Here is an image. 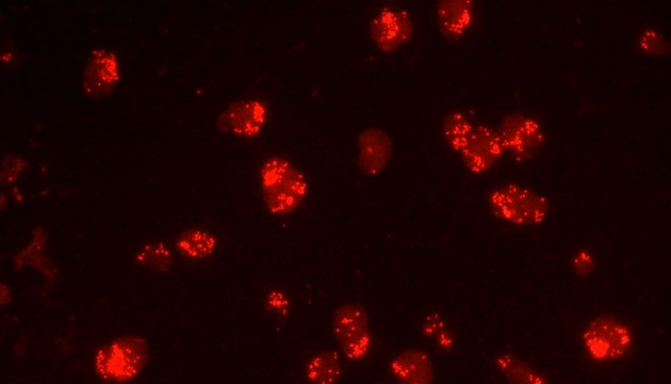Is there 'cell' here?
Segmentation results:
<instances>
[{
	"label": "cell",
	"instance_id": "cell-1",
	"mask_svg": "<svg viewBox=\"0 0 671 384\" xmlns=\"http://www.w3.org/2000/svg\"><path fill=\"white\" fill-rule=\"evenodd\" d=\"M260 185L268 212L286 216L305 200L308 181L304 173L284 157H270L260 168Z\"/></svg>",
	"mask_w": 671,
	"mask_h": 384
},
{
	"label": "cell",
	"instance_id": "cell-2",
	"mask_svg": "<svg viewBox=\"0 0 671 384\" xmlns=\"http://www.w3.org/2000/svg\"><path fill=\"white\" fill-rule=\"evenodd\" d=\"M150 348L139 336H124L104 345L94 357L98 377L110 383L136 379L149 362Z\"/></svg>",
	"mask_w": 671,
	"mask_h": 384
},
{
	"label": "cell",
	"instance_id": "cell-3",
	"mask_svg": "<svg viewBox=\"0 0 671 384\" xmlns=\"http://www.w3.org/2000/svg\"><path fill=\"white\" fill-rule=\"evenodd\" d=\"M490 210L499 219L519 227L538 226L549 214L545 197L518 184H506L489 192Z\"/></svg>",
	"mask_w": 671,
	"mask_h": 384
},
{
	"label": "cell",
	"instance_id": "cell-4",
	"mask_svg": "<svg viewBox=\"0 0 671 384\" xmlns=\"http://www.w3.org/2000/svg\"><path fill=\"white\" fill-rule=\"evenodd\" d=\"M582 341L589 358L596 362H608L628 354L633 336L626 324L613 317L603 316L589 323Z\"/></svg>",
	"mask_w": 671,
	"mask_h": 384
},
{
	"label": "cell",
	"instance_id": "cell-5",
	"mask_svg": "<svg viewBox=\"0 0 671 384\" xmlns=\"http://www.w3.org/2000/svg\"><path fill=\"white\" fill-rule=\"evenodd\" d=\"M333 332L343 352L351 361L364 360L371 350L372 335L367 311L357 303H346L333 316Z\"/></svg>",
	"mask_w": 671,
	"mask_h": 384
},
{
	"label": "cell",
	"instance_id": "cell-6",
	"mask_svg": "<svg viewBox=\"0 0 671 384\" xmlns=\"http://www.w3.org/2000/svg\"><path fill=\"white\" fill-rule=\"evenodd\" d=\"M498 133L504 151L519 163L532 159L546 142L543 126L535 119L519 114L504 117Z\"/></svg>",
	"mask_w": 671,
	"mask_h": 384
},
{
	"label": "cell",
	"instance_id": "cell-7",
	"mask_svg": "<svg viewBox=\"0 0 671 384\" xmlns=\"http://www.w3.org/2000/svg\"><path fill=\"white\" fill-rule=\"evenodd\" d=\"M370 36L382 52H395L412 40L414 23L406 11L384 7L371 21Z\"/></svg>",
	"mask_w": 671,
	"mask_h": 384
},
{
	"label": "cell",
	"instance_id": "cell-8",
	"mask_svg": "<svg viewBox=\"0 0 671 384\" xmlns=\"http://www.w3.org/2000/svg\"><path fill=\"white\" fill-rule=\"evenodd\" d=\"M505 153L498 131L486 125H476L461 156L473 174L492 169Z\"/></svg>",
	"mask_w": 671,
	"mask_h": 384
},
{
	"label": "cell",
	"instance_id": "cell-9",
	"mask_svg": "<svg viewBox=\"0 0 671 384\" xmlns=\"http://www.w3.org/2000/svg\"><path fill=\"white\" fill-rule=\"evenodd\" d=\"M120 78V62L116 54L105 48L92 52L83 76V87L90 98H107L118 86Z\"/></svg>",
	"mask_w": 671,
	"mask_h": 384
},
{
	"label": "cell",
	"instance_id": "cell-10",
	"mask_svg": "<svg viewBox=\"0 0 671 384\" xmlns=\"http://www.w3.org/2000/svg\"><path fill=\"white\" fill-rule=\"evenodd\" d=\"M267 107L259 101L240 102L229 107L219 118L220 132L238 137L257 136L267 120Z\"/></svg>",
	"mask_w": 671,
	"mask_h": 384
},
{
	"label": "cell",
	"instance_id": "cell-11",
	"mask_svg": "<svg viewBox=\"0 0 671 384\" xmlns=\"http://www.w3.org/2000/svg\"><path fill=\"white\" fill-rule=\"evenodd\" d=\"M392 156V142L380 128H367L358 139L359 167L368 176L382 173Z\"/></svg>",
	"mask_w": 671,
	"mask_h": 384
},
{
	"label": "cell",
	"instance_id": "cell-12",
	"mask_svg": "<svg viewBox=\"0 0 671 384\" xmlns=\"http://www.w3.org/2000/svg\"><path fill=\"white\" fill-rule=\"evenodd\" d=\"M389 371L398 382L429 384L433 382V363L428 354L418 349H408L390 361Z\"/></svg>",
	"mask_w": 671,
	"mask_h": 384
},
{
	"label": "cell",
	"instance_id": "cell-13",
	"mask_svg": "<svg viewBox=\"0 0 671 384\" xmlns=\"http://www.w3.org/2000/svg\"><path fill=\"white\" fill-rule=\"evenodd\" d=\"M436 15L441 34L449 40H458L473 23L474 6L468 0H445L437 5Z\"/></svg>",
	"mask_w": 671,
	"mask_h": 384
},
{
	"label": "cell",
	"instance_id": "cell-14",
	"mask_svg": "<svg viewBox=\"0 0 671 384\" xmlns=\"http://www.w3.org/2000/svg\"><path fill=\"white\" fill-rule=\"evenodd\" d=\"M218 246L217 238L210 232L202 229H191L184 232L177 239V250L189 260H203L215 252Z\"/></svg>",
	"mask_w": 671,
	"mask_h": 384
},
{
	"label": "cell",
	"instance_id": "cell-15",
	"mask_svg": "<svg viewBox=\"0 0 671 384\" xmlns=\"http://www.w3.org/2000/svg\"><path fill=\"white\" fill-rule=\"evenodd\" d=\"M341 373V361L334 351L318 352L308 361L306 366V377L312 383H336L339 381Z\"/></svg>",
	"mask_w": 671,
	"mask_h": 384
},
{
	"label": "cell",
	"instance_id": "cell-16",
	"mask_svg": "<svg viewBox=\"0 0 671 384\" xmlns=\"http://www.w3.org/2000/svg\"><path fill=\"white\" fill-rule=\"evenodd\" d=\"M473 122L461 111H451L444 120V136L453 152L461 155L474 130Z\"/></svg>",
	"mask_w": 671,
	"mask_h": 384
},
{
	"label": "cell",
	"instance_id": "cell-17",
	"mask_svg": "<svg viewBox=\"0 0 671 384\" xmlns=\"http://www.w3.org/2000/svg\"><path fill=\"white\" fill-rule=\"evenodd\" d=\"M47 235L42 228L36 230L31 243L16 255L15 263L20 267L25 265L35 267L44 272V275L49 279H54L53 269L48 266L47 260L44 258V248L46 246Z\"/></svg>",
	"mask_w": 671,
	"mask_h": 384
},
{
	"label": "cell",
	"instance_id": "cell-18",
	"mask_svg": "<svg viewBox=\"0 0 671 384\" xmlns=\"http://www.w3.org/2000/svg\"><path fill=\"white\" fill-rule=\"evenodd\" d=\"M136 262L155 271H168L172 266V253L162 243H150L138 250Z\"/></svg>",
	"mask_w": 671,
	"mask_h": 384
},
{
	"label": "cell",
	"instance_id": "cell-19",
	"mask_svg": "<svg viewBox=\"0 0 671 384\" xmlns=\"http://www.w3.org/2000/svg\"><path fill=\"white\" fill-rule=\"evenodd\" d=\"M499 370L511 381L518 383H544L546 382L542 375L523 362L510 355L499 356L496 360Z\"/></svg>",
	"mask_w": 671,
	"mask_h": 384
},
{
	"label": "cell",
	"instance_id": "cell-20",
	"mask_svg": "<svg viewBox=\"0 0 671 384\" xmlns=\"http://www.w3.org/2000/svg\"><path fill=\"white\" fill-rule=\"evenodd\" d=\"M423 333L429 339L436 341L438 347L451 349L453 347V339L450 332L447 330L444 320L437 314H433L425 319L423 324Z\"/></svg>",
	"mask_w": 671,
	"mask_h": 384
},
{
	"label": "cell",
	"instance_id": "cell-21",
	"mask_svg": "<svg viewBox=\"0 0 671 384\" xmlns=\"http://www.w3.org/2000/svg\"><path fill=\"white\" fill-rule=\"evenodd\" d=\"M638 46L641 50L651 55H663L667 51L665 39L659 32L653 29H646L638 39Z\"/></svg>",
	"mask_w": 671,
	"mask_h": 384
},
{
	"label": "cell",
	"instance_id": "cell-22",
	"mask_svg": "<svg viewBox=\"0 0 671 384\" xmlns=\"http://www.w3.org/2000/svg\"><path fill=\"white\" fill-rule=\"evenodd\" d=\"M23 159L15 156H7L3 164L2 178L6 183L14 182L18 179L19 173L25 169Z\"/></svg>",
	"mask_w": 671,
	"mask_h": 384
},
{
	"label": "cell",
	"instance_id": "cell-23",
	"mask_svg": "<svg viewBox=\"0 0 671 384\" xmlns=\"http://www.w3.org/2000/svg\"><path fill=\"white\" fill-rule=\"evenodd\" d=\"M274 296H270V303H272V306L282 312H286L289 308V302L287 298L283 294H273Z\"/></svg>",
	"mask_w": 671,
	"mask_h": 384
},
{
	"label": "cell",
	"instance_id": "cell-24",
	"mask_svg": "<svg viewBox=\"0 0 671 384\" xmlns=\"http://www.w3.org/2000/svg\"><path fill=\"white\" fill-rule=\"evenodd\" d=\"M11 300L9 287L5 284L2 285V304L6 306Z\"/></svg>",
	"mask_w": 671,
	"mask_h": 384
}]
</instances>
